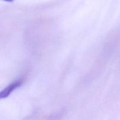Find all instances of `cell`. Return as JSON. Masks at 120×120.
<instances>
[{
	"mask_svg": "<svg viewBox=\"0 0 120 120\" xmlns=\"http://www.w3.org/2000/svg\"><path fill=\"white\" fill-rule=\"evenodd\" d=\"M22 83H23V81L21 79L15 80V82L11 83L9 85H8V86L4 88L1 91V93H0V98L1 99L2 98H7V97H8L11 94V93L14 90H15L17 88L19 87L22 85Z\"/></svg>",
	"mask_w": 120,
	"mask_h": 120,
	"instance_id": "obj_1",
	"label": "cell"
},
{
	"mask_svg": "<svg viewBox=\"0 0 120 120\" xmlns=\"http://www.w3.org/2000/svg\"><path fill=\"white\" fill-rule=\"evenodd\" d=\"M3 1H7V2H12L14 0H3Z\"/></svg>",
	"mask_w": 120,
	"mask_h": 120,
	"instance_id": "obj_2",
	"label": "cell"
}]
</instances>
